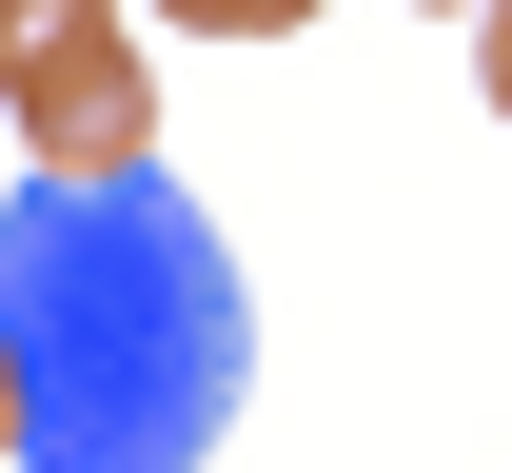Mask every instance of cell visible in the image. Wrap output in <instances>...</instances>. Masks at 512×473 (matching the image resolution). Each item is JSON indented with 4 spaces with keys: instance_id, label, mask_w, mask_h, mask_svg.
<instances>
[{
    "instance_id": "1",
    "label": "cell",
    "mask_w": 512,
    "mask_h": 473,
    "mask_svg": "<svg viewBox=\"0 0 512 473\" xmlns=\"http://www.w3.org/2000/svg\"><path fill=\"white\" fill-rule=\"evenodd\" d=\"M0 355H20V473H197L256 395L237 237L138 178H20L0 198Z\"/></svg>"
},
{
    "instance_id": "2",
    "label": "cell",
    "mask_w": 512,
    "mask_h": 473,
    "mask_svg": "<svg viewBox=\"0 0 512 473\" xmlns=\"http://www.w3.org/2000/svg\"><path fill=\"white\" fill-rule=\"evenodd\" d=\"M0 119L40 178H138L158 158V60L119 0H0Z\"/></svg>"
},
{
    "instance_id": "3",
    "label": "cell",
    "mask_w": 512,
    "mask_h": 473,
    "mask_svg": "<svg viewBox=\"0 0 512 473\" xmlns=\"http://www.w3.org/2000/svg\"><path fill=\"white\" fill-rule=\"evenodd\" d=\"M158 20H197V40H296L316 0H158Z\"/></svg>"
},
{
    "instance_id": "4",
    "label": "cell",
    "mask_w": 512,
    "mask_h": 473,
    "mask_svg": "<svg viewBox=\"0 0 512 473\" xmlns=\"http://www.w3.org/2000/svg\"><path fill=\"white\" fill-rule=\"evenodd\" d=\"M473 99H493V119H512V0H493V20H473Z\"/></svg>"
},
{
    "instance_id": "5",
    "label": "cell",
    "mask_w": 512,
    "mask_h": 473,
    "mask_svg": "<svg viewBox=\"0 0 512 473\" xmlns=\"http://www.w3.org/2000/svg\"><path fill=\"white\" fill-rule=\"evenodd\" d=\"M0 473H20V355H0Z\"/></svg>"
},
{
    "instance_id": "6",
    "label": "cell",
    "mask_w": 512,
    "mask_h": 473,
    "mask_svg": "<svg viewBox=\"0 0 512 473\" xmlns=\"http://www.w3.org/2000/svg\"><path fill=\"white\" fill-rule=\"evenodd\" d=\"M473 20H493V0H473Z\"/></svg>"
}]
</instances>
